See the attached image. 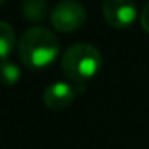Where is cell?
<instances>
[{"label": "cell", "mask_w": 149, "mask_h": 149, "mask_svg": "<svg viewBox=\"0 0 149 149\" xmlns=\"http://www.w3.org/2000/svg\"><path fill=\"white\" fill-rule=\"evenodd\" d=\"M21 63L31 71L45 69L59 55V40L50 29L43 26H34L27 29L19 39Z\"/></svg>", "instance_id": "cell-1"}, {"label": "cell", "mask_w": 149, "mask_h": 149, "mask_svg": "<svg viewBox=\"0 0 149 149\" xmlns=\"http://www.w3.org/2000/svg\"><path fill=\"white\" fill-rule=\"evenodd\" d=\"M101 64H103V56L100 50L91 43L85 42L68 47L61 58L63 72L77 85H84L87 80L95 77Z\"/></svg>", "instance_id": "cell-2"}, {"label": "cell", "mask_w": 149, "mask_h": 149, "mask_svg": "<svg viewBox=\"0 0 149 149\" xmlns=\"http://www.w3.org/2000/svg\"><path fill=\"white\" fill-rule=\"evenodd\" d=\"M87 19V10L79 0H61L53 7L50 21L59 32H74Z\"/></svg>", "instance_id": "cell-3"}, {"label": "cell", "mask_w": 149, "mask_h": 149, "mask_svg": "<svg viewBox=\"0 0 149 149\" xmlns=\"http://www.w3.org/2000/svg\"><path fill=\"white\" fill-rule=\"evenodd\" d=\"M103 16L109 26L125 29L138 18V8L133 0H104Z\"/></svg>", "instance_id": "cell-4"}, {"label": "cell", "mask_w": 149, "mask_h": 149, "mask_svg": "<svg viewBox=\"0 0 149 149\" xmlns=\"http://www.w3.org/2000/svg\"><path fill=\"white\" fill-rule=\"evenodd\" d=\"M75 93H77V88L72 87L71 84L56 80L45 88L43 103L47 104V107H50L53 111H61V109H66L74 101Z\"/></svg>", "instance_id": "cell-5"}, {"label": "cell", "mask_w": 149, "mask_h": 149, "mask_svg": "<svg viewBox=\"0 0 149 149\" xmlns=\"http://www.w3.org/2000/svg\"><path fill=\"white\" fill-rule=\"evenodd\" d=\"M21 11H23L24 19L31 21V23H40L47 18L48 3H47V0H23Z\"/></svg>", "instance_id": "cell-6"}, {"label": "cell", "mask_w": 149, "mask_h": 149, "mask_svg": "<svg viewBox=\"0 0 149 149\" xmlns=\"http://www.w3.org/2000/svg\"><path fill=\"white\" fill-rule=\"evenodd\" d=\"M0 34H2V40H0L2 61H8V56L13 52L15 47V29L3 21V23H0Z\"/></svg>", "instance_id": "cell-7"}, {"label": "cell", "mask_w": 149, "mask_h": 149, "mask_svg": "<svg viewBox=\"0 0 149 149\" xmlns=\"http://www.w3.org/2000/svg\"><path fill=\"white\" fill-rule=\"evenodd\" d=\"M21 77V71L16 63L13 61H2V79L5 85H15Z\"/></svg>", "instance_id": "cell-8"}, {"label": "cell", "mask_w": 149, "mask_h": 149, "mask_svg": "<svg viewBox=\"0 0 149 149\" xmlns=\"http://www.w3.org/2000/svg\"><path fill=\"white\" fill-rule=\"evenodd\" d=\"M139 19H141V26L146 32H149V0L146 2V5L143 7L141 15H139Z\"/></svg>", "instance_id": "cell-9"}, {"label": "cell", "mask_w": 149, "mask_h": 149, "mask_svg": "<svg viewBox=\"0 0 149 149\" xmlns=\"http://www.w3.org/2000/svg\"><path fill=\"white\" fill-rule=\"evenodd\" d=\"M2 2H5V0H2Z\"/></svg>", "instance_id": "cell-10"}]
</instances>
